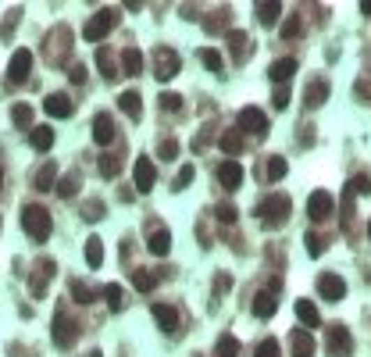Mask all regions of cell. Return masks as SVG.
<instances>
[{"label": "cell", "instance_id": "1", "mask_svg": "<svg viewBox=\"0 0 371 357\" xmlns=\"http://www.w3.org/2000/svg\"><path fill=\"white\" fill-rule=\"evenodd\" d=\"M22 229L33 236L36 243H43L47 236H50V229H54L50 211H47V207H40V204H25V207H22Z\"/></svg>", "mask_w": 371, "mask_h": 357}, {"label": "cell", "instance_id": "2", "mask_svg": "<svg viewBox=\"0 0 371 357\" xmlns=\"http://www.w3.org/2000/svg\"><path fill=\"white\" fill-rule=\"evenodd\" d=\"M257 218H261V225H268V229H275V225H286V218H289V197L286 193H278V197H264L257 207Z\"/></svg>", "mask_w": 371, "mask_h": 357}, {"label": "cell", "instance_id": "3", "mask_svg": "<svg viewBox=\"0 0 371 357\" xmlns=\"http://www.w3.org/2000/svg\"><path fill=\"white\" fill-rule=\"evenodd\" d=\"M114 22H118V11H111V8H104V11H97L89 22H86V29H82V40H89V43H100L111 29H114Z\"/></svg>", "mask_w": 371, "mask_h": 357}, {"label": "cell", "instance_id": "4", "mask_svg": "<svg viewBox=\"0 0 371 357\" xmlns=\"http://www.w3.org/2000/svg\"><path fill=\"white\" fill-rule=\"evenodd\" d=\"M179 68H182V57L172 47H158V50H153V75H158V82L175 79Z\"/></svg>", "mask_w": 371, "mask_h": 357}, {"label": "cell", "instance_id": "5", "mask_svg": "<svg viewBox=\"0 0 371 357\" xmlns=\"http://www.w3.org/2000/svg\"><path fill=\"white\" fill-rule=\"evenodd\" d=\"M325 347H328V357H354V336H350L347 325H339V321H335L332 329H328Z\"/></svg>", "mask_w": 371, "mask_h": 357}, {"label": "cell", "instance_id": "6", "mask_svg": "<svg viewBox=\"0 0 371 357\" xmlns=\"http://www.w3.org/2000/svg\"><path fill=\"white\" fill-rule=\"evenodd\" d=\"M29 72H33V50L18 47V50L11 54V61H8V82H11V86H22V82L29 79Z\"/></svg>", "mask_w": 371, "mask_h": 357}, {"label": "cell", "instance_id": "7", "mask_svg": "<svg viewBox=\"0 0 371 357\" xmlns=\"http://www.w3.org/2000/svg\"><path fill=\"white\" fill-rule=\"evenodd\" d=\"M50 336H54L57 347H72L75 336H79V329H75V321H72L65 311H57V314H54V325H50Z\"/></svg>", "mask_w": 371, "mask_h": 357}, {"label": "cell", "instance_id": "8", "mask_svg": "<svg viewBox=\"0 0 371 357\" xmlns=\"http://www.w3.org/2000/svg\"><path fill=\"white\" fill-rule=\"evenodd\" d=\"M239 129L250 136H268V114L261 107H243L239 111Z\"/></svg>", "mask_w": 371, "mask_h": 357}, {"label": "cell", "instance_id": "9", "mask_svg": "<svg viewBox=\"0 0 371 357\" xmlns=\"http://www.w3.org/2000/svg\"><path fill=\"white\" fill-rule=\"evenodd\" d=\"M332 211H335L332 193L315 190V193H311V200H307V215H311V222H325V218H332Z\"/></svg>", "mask_w": 371, "mask_h": 357}, {"label": "cell", "instance_id": "10", "mask_svg": "<svg viewBox=\"0 0 371 357\" xmlns=\"http://www.w3.org/2000/svg\"><path fill=\"white\" fill-rule=\"evenodd\" d=\"M132 175H136V190H139V193H150V190H153V183H158V168H153V161H150V158H136Z\"/></svg>", "mask_w": 371, "mask_h": 357}, {"label": "cell", "instance_id": "11", "mask_svg": "<svg viewBox=\"0 0 371 357\" xmlns=\"http://www.w3.org/2000/svg\"><path fill=\"white\" fill-rule=\"evenodd\" d=\"M318 293L325 296V301H343V296H347V282H343V275L321 272V275H318Z\"/></svg>", "mask_w": 371, "mask_h": 357}, {"label": "cell", "instance_id": "12", "mask_svg": "<svg viewBox=\"0 0 371 357\" xmlns=\"http://www.w3.org/2000/svg\"><path fill=\"white\" fill-rule=\"evenodd\" d=\"M146 250H150L153 257H165V254L172 250V232H168L165 225H153L150 236H146Z\"/></svg>", "mask_w": 371, "mask_h": 357}, {"label": "cell", "instance_id": "13", "mask_svg": "<svg viewBox=\"0 0 371 357\" xmlns=\"http://www.w3.org/2000/svg\"><path fill=\"white\" fill-rule=\"evenodd\" d=\"M150 314H153V321H158L161 333H175V329H179V311H175L172 304H153Z\"/></svg>", "mask_w": 371, "mask_h": 357}, {"label": "cell", "instance_id": "14", "mask_svg": "<svg viewBox=\"0 0 371 357\" xmlns=\"http://www.w3.org/2000/svg\"><path fill=\"white\" fill-rule=\"evenodd\" d=\"M214 178H218L225 190H236V186L243 183V165H239V161H222L218 172H214Z\"/></svg>", "mask_w": 371, "mask_h": 357}, {"label": "cell", "instance_id": "15", "mask_svg": "<svg viewBox=\"0 0 371 357\" xmlns=\"http://www.w3.org/2000/svg\"><path fill=\"white\" fill-rule=\"evenodd\" d=\"M93 139H97L100 146H107V143L114 139V118H111L107 111L93 114Z\"/></svg>", "mask_w": 371, "mask_h": 357}, {"label": "cell", "instance_id": "16", "mask_svg": "<svg viewBox=\"0 0 371 357\" xmlns=\"http://www.w3.org/2000/svg\"><path fill=\"white\" fill-rule=\"evenodd\" d=\"M43 111H47L50 118H72L75 104H72V97H65V93H50V97L43 100Z\"/></svg>", "mask_w": 371, "mask_h": 357}, {"label": "cell", "instance_id": "17", "mask_svg": "<svg viewBox=\"0 0 371 357\" xmlns=\"http://www.w3.org/2000/svg\"><path fill=\"white\" fill-rule=\"evenodd\" d=\"M250 311H254L257 318H271V314L278 311V296H275L271 289H261V293L254 296V304H250Z\"/></svg>", "mask_w": 371, "mask_h": 357}, {"label": "cell", "instance_id": "18", "mask_svg": "<svg viewBox=\"0 0 371 357\" xmlns=\"http://www.w3.org/2000/svg\"><path fill=\"white\" fill-rule=\"evenodd\" d=\"M29 143H33V151L47 154L54 146V129L50 126H33V129H29Z\"/></svg>", "mask_w": 371, "mask_h": 357}, {"label": "cell", "instance_id": "19", "mask_svg": "<svg viewBox=\"0 0 371 357\" xmlns=\"http://www.w3.org/2000/svg\"><path fill=\"white\" fill-rule=\"evenodd\" d=\"M325 100H328V82H325V79H315L311 86L303 89V104H307V107H321Z\"/></svg>", "mask_w": 371, "mask_h": 357}, {"label": "cell", "instance_id": "20", "mask_svg": "<svg viewBox=\"0 0 371 357\" xmlns=\"http://www.w3.org/2000/svg\"><path fill=\"white\" fill-rule=\"evenodd\" d=\"M229 47H232L236 65H243L246 57H250V36H246V33H239V29H232V33H229Z\"/></svg>", "mask_w": 371, "mask_h": 357}, {"label": "cell", "instance_id": "21", "mask_svg": "<svg viewBox=\"0 0 371 357\" xmlns=\"http://www.w3.org/2000/svg\"><path fill=\"white\" fill-rule=\"evenodd\" d=\"M293 72H296V57H278V61H271V68H268L271 82H286V79H293Z\"/></svg>", "mask_w": 371, "mask_h": 357}, {"label": "cell", "instance_id": "22", "mask_svg": "<svg viewBox=\"0 0 371 357\" xmlns=\"http://www.w3.org/2000/svg\"><path fill=\"white\" fill-rule=\"evenodd\" d=\"M289 343H293V357H315V336H311V333L296 329V333L289 336Z\"/></svg>", "mask_w": 371, "mask_h": 357}, {"label": "cell", "instance_id": "23", "mask_svg": "<svg viewBox=\"0 0 371 357\" xmlns=\"http://www.w3.org/2000/svg\"><path fill=\"white\" fill-rule=\"evenodd\" d=\"M118 107L126 111L129 118H139L143 114V97L136 93V89H126V93H118Z\"/></svg>", "mask_w": 371, "mask_h": 357}, {"label": "cell", "instance_id": "24", "mask_svg": "<svg viewBox=\"0 0 371 357\" xmlns=\"http://www.w3.org/2000/svg\"><path fill=\"white\" fill-rule=\"evenodd\" d=\"M121 72H126V75H139L143 72V50H136V47L121 50Z\"/></svg>", "mask_w": 371, "mask_h": 357}, {"label": "cell", "instance_id": "25", "mask_svg": "<svg viewBox=\"0 0 371 357\" xmlns=\"http://www.w3.org/2000/svg\"><path fill=\"white\" fill-rule=\"evenodd\" d=\"M296 318L303 321V329H315V325H321V314L311 301H296Z\"/></svg>", "mask_w": 371, "mask_h": 357}, {"label": "cell", "instance_id": "26", "mask_svg": "<svg viewBox=\"0 0 371 357\" xmlns=\"http://www.w3.org/2000/svg\"><path fill=\"white\" fill-rule=\"evenodd\" d=\"M33 186H36L40 193H47V190L57 186V165H54V161H47V165L36 172V183H33Z\"/></svg>", "mask_w": 371, "mask_h": 357}, {"label": "cell", "instance_id": "27", "mask_svg": "<svg viewBox=\"0 0 371 357\" xmlns=\"http://www.w3.org/2000/svg\"><path fill=\"white\" fill-rule=\"evenodd\" d=\"M86 264L89 268L104 264V240H100V236H89V240H86Z\"/></svg>", "mask_w": 371, "mask_h": 357}, {"label": "cell", "instance_id": "28", "mask_svg": "<svg viewBox=\"0 0 371 357\" xmlns=\"http://www.w3.org/2000/svg\"><path fill=\"white\" fill-rule=\"evenodd\" d=\"M278 15H282V4H278V0H275V4H271V0L257 4V22H261V25H275Z\"/></svg>", "mask_w": 371, "mask_h": 357}, {"label": "cell", "instance_id": "29", "mask_svg": "<svg viewBox=\"0 0 371 357\" xmlns=\"http://www.w3.org/2000/svg\"><path fill=\"white\" fill-rule=\"evenodd\" d=\"M50 275H54V261H40L36 264V275H33V293L36 296H43V286H47Z\"/></svg>", "mask_w": 371, "mask_h": 357}, {"label": "cell", "instance_id": "30", "mask_svg": "<svg viewBox=\"0 0 371 357\" xmlns=\"http://www.w3.org/2000/svg\"><path fill=\"white\" fill-rule=\"evenodd\" d=\"M197 57H200V61H204L211 72H222V68H225V57H222L218 50H214V47H200V50H197Z\"/></svg>", "mask_w": 371, "mask_h": 357}, {"label": "cell", "instance_id": "31", "mask_svg": "<svg viewBox=\"0 0 371 357\" xmlns=\"http://www.w3.org/2000/svg\"><path fill=\"white\" fill-rule=\"evenodd\" d=\"M100 296L107 301V307H111V311H121V304H126V296H121V286H118V282H107Z\"/></svg>", "mask_w": 371, "mask_h": 357}, {"label": "cell", "instance_id": "32", "mask_svg": "<svg viewBox=\"0 0 371 357\" xmlns=\"http://www.w3.org/2000/svg\"><path fill=\"white\" fill-rule=\"evenodd\" d=\"M371 193V178L368 175H354L347 183V197H368Z\"/></svg>", "mask_w": 371, "mask_h": 357}, {"label": "cell", "instance_id": "33", "mask_svg": "<svg viewBox=\"0 0 371 357\" xmlns=\"http://www.w3.org/2000/svg\"><path fill=\"white\" fill-rule=\"evenodd\" d=\"M72 296H75L79 304H93V301H97V293H93V286H86L82 279H75V282H72Z\"/></svg>", "mask_w": 371, "mask_h": 357}, {"label": "cell", "instance_id": "34", "mask_svg": "<svg viewBox=\"0 0 371 357\" xmlns=\"http://www.w3.org/2000/svg\"><path fill=\"white\" fill-rule=\"evenodd\" d=\"M11 122L22 126V129L33 126V107H29V104H15V107H11Z\"/></svg>", "mask_w": 371, "mask_h": 357}, {"label": "cell", "instance_id": "35", "mask_svg": "<svg viewBox=\"0 0 371 357\" xmlns=\"http://www.w3.org/2000/svg\"><path fill=\"white\" fill-rule=\"evenodd\" d=\"M54 190H57V197H65V200H68V197H75V190H79V175H75V172H72V175H65Z\"/></svg>", "mask_w": 371, "mask_h": 357}, {"label": "cell", "instance_id": "36", "mask_svg": "<svg viewBox=\"0 0 371 357\" xmlns=\"http://www.w3.org/2000/svg\"><path fill=\"white\" fill-rule=\"evenodd\" d=\"M97 65H100V75H104V79H114V75H118V68H114V57H111L104 47L97 50Z\"/></svg>", "mask_w": 371, "mask_h": 357}, {"label": "cell", "instance_id": "37", "mask_svg": "<svg viewBox=\"0 0 371 357\" xmlns=\"http://www.w3.org/2000/svg\"><path fill=\"white\" fill-rule=\"evenodd\" d=\"M132 286H136L139 293H150L153 286H158V279H153L150 272H143V268H136V272H132Z\"/></svg>", "mask_w": 371, "mask_h": 357}, {"label": "cell", "instance_id": "38", "mask_svg": "<svg viewBox=\"0 0 371 357\" xmlns=\"http://www.w3.org/2000/svg\"><path fill=\"white\" fill-rule=\"evenodd\" d=\"M236 354H239L236 336H222V340H218V347H214V357H236Z\"/></svg>", "mask_w": 371, "mask_h": 357}, {"label": "cell", "instance_id": "39", "mask_svg": "<svg viewBox=\"0 0 371 357\" xmlns=\"http://www.w3.org/2000/svg\"><path fill=\"white\" fill-rule=\"evenodd\" d=\"M303 240H307V254H311V257H321V254H325V236H318V232H307Z\"/></svg>", "mask_w": 371, "mask_h": 357}, {"label": "cell", "instance_id": "40", "mask_svg": "<svg viewBox=\"0 0 371 357\" xmlns=\"http://www.w3.org/2000/svg\"><path fill=\"white\" fill-rule=\"evenodd\" d=\"M222 151H225V154H239V151H243V136H239L236 129L222 136Z\"/></svg>", "mask_w": 371, "mask_h": 357}, {"label": "cell", "instance_id": "41", "mask_svg": "<svg viewBox=\"0 0 371 357\" xmlns=\"http://www.w3.org/2000/svg\"><path fill=\"white\" fill-rule=\"evenodd\" d=\"M118 172H121V161H118L114 154H104V158H100V175H104V178H114Z\"/></svg>", "mask_w": 371, "mask_h": 357}, {"label": "cell", "instance_id": "42", "mask_svg": "<svg viewBox=\"0 0 371 357\" xmlns=\"http://www.w3.org/2000/svg\"><path fill=\"white\" fill-rule=\"evenodd\" d=\"M193 178H197V168H193V165H182L179 175H175V190H186V186L193 183Z\"/></svg>", "mask_w": 371, "mask_h": 357}, {"label": "cell", "instance_id": "43", "mask_svg": "<svg viewBox=\"0 0 371 357\" xmlns=\"http://www.w3.org/2000/svg\"><path fill=\"white\" fill-rule=\"evenodd\" d=\"M286 168H289V165H286L282 158H268V178H271V183H275V178H282Z\"/></svg>", "mask_w": 371, "mask_h": 357}, {"label": "cell", "instance_id": "44", "mask_svg": "<svg viewBox=\"0 0 371 357\" xmlns=\"http://www.w3.org/2000/svg\"><path fill=\"white\" fill-rule=\"evenodd\" d=\"M296 36H300V18L289 15V18L282 22V40H296Z\"/></svg>", "mask_w": 371, "mask_h": 357}, {"label": "cell", "instance_id": "45", "mask_svg": "<svg viewBox=\"0 0 371 357\" xmlns=\"http://www.w3.org/2000/svg\"><path fill=\"white\" fill-rule=\"evenodd\" d=\"M289 97H293L289 89H286V86H278V89H275V97H271L275 111H286V107H289Z\"/></svg>", "mask_w": 371, "mask_h": 357}, {"label": "cell", "instance_id": "46", "mask_svg": "<svg viewBox=\"0 0 371 357\" xmlns=\"http://www.w3.org/2000/svg\"><path fill=\"white\" fill-rule=\"evenodd\" d=\"M254 357H278V340H261Z\"/></svg>", "mask_w": 371, "mask_h": 357}, {"label": "cell", "instance_id": "47", "mask_svg": "<svg viewBox=\"0 0 371 357\" xmlns=\"http://www.w3.org/2000/svg\"><path fill=\"white\" fill-rule=\"evenodd\" d=\"M214 215H218L225 225H232V222H236V207H232V204H218V207H214Z\"/></svg>", "mask_w": 371, "mask_h": 357}, {"label": "cell", "instance_id": "48", "mask_svg": "<svg viewBox=\"0 0 371 357\" xmlns=\"http://www.w3.org/2000/svg\"><path fill=\"white\" fill-rule=\"evenodd\" d=\"M82 215H86V222H97V218L104 215V204H100V200H89Z\"/></svg>", "mask_w": 371, "mask_h": 357}, {"label": "cell", "instance_id": "49", "mask_svg": "<svg viewBox=\"0 0 371 357\" xmlns=\"http://www.w3.org/2000/svg\"><path fill=\"white\" fill-rule=\"evenodd\" d=\"M161 158H165V161L179 158V139H165V143H161Z\"/></svg>", "mask_w": 371, "mask_h": 357}, {"label": "cell", "instance_id": "50", "mask_svg": "<svg viewBox=\"0 0 371 357\" xmlns=\"http://www.w3.org/2000/svg\"><path fill=\"white\" fill-rule=\"evenodd\" d=\"M161 107L165 111H179L182 107V97L179 93H161Z\"/></svg>", "mask_w": 371, "mask_h": 357}, {"label": "cell", "instance_id": "51", "mask_svg": "<svg viewBox=\"0 0 371 357\" xmlns=\"http://www.w3.org/2000/svg\"><path fill=\"white\" fill-rule=\"evenodd\" d=\"M68 79H72V82H86V68H82V65H72V68H68Z\"/></svg>", "mask_w": 371, "mask_h": 357}, {"label": "cell", "instance_id": "52", "mask_svg": "<svg viewBox=\"0 0 371 357\" xmlns=\"http://www.w3.org/2000/svg\"><path fill=\"white\" fill-rule=\"evenodd\" d=\"M361 11H364V15H371V0H364V4H361Z\"/></svg>", "mask_w": 371, "mask_h": 357}, {"label": "cell", "instance_id": "53", "mask_svg": "<svg viewBox=\"0 0 371 357\" xmlns=\"http://www.w3.org/2000/svg\"><path fill=\"white\" fill-rule=\"evenodd\" d=\"M89 357H104V354H100V350H89Z\"/></svg>", "mask_w": 371, "mask_h": 357}, {"label": "cell", "instance_id": "54", "mask_svg": "<svg viewBox=\"0 0 371 357\" xmlns=\"http://www.w3.org/2000/svg\"><path fill=\"white\" fill-rule=\"evenodd\" d=\"M0 183H4V168H0Z\"/></svg>", "mask_w": 371, "mask_h": 357}, {"label": "cell", "instance_id": "55", "mask_svg": "<svg viewBox=\"0 0 371 357\" xmlns=\"http://www.w3.org/2000/svg\"><path fill=\"white\" fill-rule=\"evenodd\" d=\"M368 236H371V222H368Z\"/></svg>", "mask_w": 371, "mask_h": 357}]
</instances>
